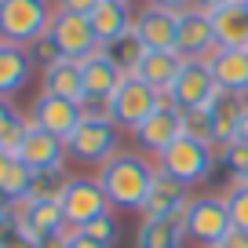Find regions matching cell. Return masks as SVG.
<instances>
[{
  "mask_svg": "<svg viewBox=\"0 0 248 248\" xmlns=\"http://www.w3.org/2000/svg\"><path fill=\"white\" fill-rule=\"evenodd\" d=\"M102 194L109 197V208L117 212H142L150 186L157 179V161H150L146 154H132L121 150L117 157H109L106 164H99L95 171Z\"/></svg>",
  "mask_w": 248,
  "mask_h": 248,
  "instance_id": "obj_1",
  "label": "cell"
},
{
  "mask_svg": "<svg viewBox=\"0 0 248 248\" xmlns=\"http://www.w3.org/2000/svg\"><path fill=\"white\" fill-rule=\"evenodd\" d=\"M216 164H219L216 146H212V142H201V139H190V135H179V139L157 157V171H164V175L179 179V183H186V186L208 183Z\"/></svg>",
  "mask_w": 248,
  "mask_h": 248,
  "instance_id": "obj_2",
  "label": "cell"
},
{
  "mask_svg": "<svg viewBox=\"0 0 248 248\" xmlns=\"http://www.w3.org/2000/svg\"><path fill=\"white\" fill-rule=\"evenodd\" d=\"M51 0H0V40L30 47L51 30Z\"/></svg>",
  "mask_w": 248,
  "mask_h": 248,
  "instance_id": "obj_3",
  "label": "cell"
},
{
  "mask_svg": "<svg viewBox=\"0 0 248 248\" xmlns=\"http://www.w3.org/2000/svg\"><path fill=\"white\" fill-rule=\"evenodd\" d=\"M183 230H186V241H194V245L219 248L223 237L233 230L226 197H212V194L194 197V201L186 204V212H183Z\"/></svg>",
  "mask_w": 248,
  "mask_h": 248,
  "instance_id": "obj_4",
  "label": "cell"
},
{
  "mask_svg": "<svg viewBox=\"0 0 248 248\" xmlns=\"http://www.w3.org/2000/svg\"><path fill=\"white\" fill-rule=\"evenodd\" d=\"M164 99L168 95L157 92V88H150L146 80L139 77H124L121 88L113 92V99H109V109H113V124L117 128H128V132H135L146 117H154L157 109L164 106Z\"/></svg>",
  "mask_w": 248,
  "mask_h": 248,
  "instance_id": "obj_5",
  "label": "cell"
},
{
  "mask_svg": "<svg viewBox=\"0 0 248 248\" xmlns=\"http://www.w3.org/2000/svg\"><path fill=\"white\" fill-rule=\"evenodd\" d=\"M66 154L77 164H106L121 154V128L113 121H80V128L66 139Z\"/></svg>",
  "mask_w": 248,
  "mask_h": 248,
  "instance_id": "obj_6",
  "label": "cell"
},
{
  "mask_svg": "<svg viewBox=\"0 0 248 248\" xmlns=\"http://www.w3.org/2000/svg\"><path fill=\"white\" fill-rule=\"evenodd\" d=\"M62 204V216H66V223H70V230H84L88 223H95L99 216H109V197L102 194V186L95 175H73L70 186L62 190L59 197Z\"/></svg>",
  "mask_w": 248,
  "mask_h": 248,
  "instance_id": "obj_7",
  "label": "cell"
},
{
  "mask_svg": "<svg viewBox=\"0 0 248 248\" xmlns=\"http://www.w3.org/2000/svg\"><path fill=\"white\" fill-rule=\"evenodd\" d=\"M216 95H219V84H216V77H212L208 59H186L179 77L171 80L168 99L175 102L179 109H201V106H212Z\"/></svg>",
  "mask_w": 248,
  "mask_h": 248,
  "instance_id": "obj_8",
  "label": "cell"
},
{
  "mask_svg": "<svg viewBox=\"0 0 248 248\" xmlns=\"http://www.w3.org/2000/svg\"><path fill=\"white\" fill-rule=\"evenodd\" d=\"M51 37L59 44L62 59H73V62H84L99 51V37H95L88 15H73V11H59L55 8V18H51Z\"/></svg>",
  "mask_w": 248,
  "mask_h": 248,
  "instance_id": "obj_9",
  "label": "cell"
},
{
  "mask_svg": "<svg viewBox=\"0 0 248 248\" xmlns=\"http://www.w3.org/2000/svg\"><path fill=\"white\" fill-rule=\"evenodd\" d=\"M30 121L37 124L40 132L55 135V139H70L73 132L80 128V121H84V113H80V102L73 99H59V95H44L40 92L37 99H33L30 106Z\"/></svg>",
  "mask_w": 248,
  "mask_h": 248,
  "instance_id": "obj_10",
  "label": "cell"
},
{
  "mask_svg": "<svg viewBox=\"0 0 248 248\" xmlns=\"http://www.w3.org/2000/svg\"><path fill=\"white\" fill-rule=\"evenodd\" d=\"M179 135H183V109H179L171 99H164V106L157 109L154 117H146L139 128H135L132 139H135V146H139V154L161 157L164 150L179 139Z\"/></svg>",
  "mask_w": 248,
  "mask_h": 248,
  "instance_id": "obj_11",
  "label": "cell"
},
{
  "mask_svg": "<svg viewBox=\"0 0 248 248\" xmlns=\"http://www.w3.org/2000/svg\"><path fill=\"white\" fill-rule=\"evenodd\" d=\"M135 33L146 44V51H175L179 40V11L171 8H157V4H146V8L135 11Z\"/></svg>",
  "mask_w": 248,
  "mask_h": 248,
  "instance_id": "obj_12",
  "label": "cell"
},
{
  "mask_svg": "<svg viewBox=\"0 0 248 248\" xmlns=\"http://www.w3.org/2000/svg\"><path fill=\"white\" fill-rule=\"evenodd\" d=\"M190 201H194L190 186L171 179V175H164V171H157V179H154V186H150L139 216L142 219H183V212H186Z\"/></svg>",
  "mask_w": 248,
  "mask_h": 248,
  "instance_id": "obj_13",
  "label": "cell"
},
{
  "mask_svg": "<svg viewBox=\"0 0 248 248\" xmlns=\"http://www.w3.org/2000/svg\"><path fill=\"white\" fill-rule=\"evenodd\" d=\"M216 30H212V15H204L201 8H183L179 11V40L175 51L183 59H208L216 51Z\"/></svg>",
  "mask_w": 248,
  "mask_h": 248,
  "instance_id": "obj_14",
  "label": "cell"
},
{
  "mask_svg": "<svg viewBox=\"0 0 248 248\" xmlns=\"http://www.w3.org/2000/svg\"><path fill=\"white\" fill-rule=\"evenodd\" d=\"M208 66L219 92L248 99V47H216L208 55Z\"/></svg>",
  "mask_w": 248,
  "mask_h": 248,
  "instance_id": "obj_15",
  "label": "cell"
},
{
  "mask_svg": "<svg viewBox=\"0 0 248 248\" xmlns=\"http://www.w3.org/2000/svg\"><path fill=\"white\" fill-rule=\"evenodd\" d=\"M18 161L26 164L30 171H40V168H59V164L70 161V154H66V142L55 139V135L40 132L37 124H30V132H26L22 146H18Z\"/></svg>",
  "mask_w": 248,
  "mask_h": 248,
  "instance_id": "obj_16",
  "label": "cell"
},
{
  "mask_svg": "<svg viewBox=\"0 0 248 248\" xmlns=\"http://www.w3.org/2000/svg\"><path fill=\"white\" fill-rule=\"evenodd\" d=\"M33 66H37V62L30 59V47L0 40V99H15V95L30 84Z\"/></svg>",
  "mask_w": 248,
  "mask_h": 248,
  "instance_id": "obj_17",
  "label": "cell"
},
{
  "mask_svg": "<svg viewBox=\"0 0 248 248\" xmlns=\"http://www.w3.org/2000/svg\"><path fill=\"white\" fill-rule=\"evenodd\" d=\"M88 22H92L95 37H99V44H113L117 37H124V33H132L135 26V11L132 4H117V0H99V8L88 15Z\"/></svg>",
  "mask_w": 248,
  "mask_h": 248,
  "instance_id": "obj_18",
  "label": "cell"
},
{
  "mask_svg": "<svg viewBox=\"0 0 248 248\" xmlns=\"http://www.w3.org/2000/svg\"><path fill=\"white\" fill-rule=\"evenodd\" d=\"M40 92L44 95H59V99H84V77H80V62L73 59H59L51 66L40 70Z\"/></svg>",
  "mask_w": 248,
  "mask_h": 248,
  "instance_id": "obj_19",
  "label": "cell"
},
{
  "mask_svg": "<svg viewBox=\"0 0 248 248\" xmlns=\"http://www.w3.org/2000/svg\"><path fill=\"white\" fill-rule=\"evenodd\" d=\"M80 77H84V95H99V99H113V92L121 88L124 73L113 66V59H109L106 51H95L92 59L80 62Z\"/></svg>",
  "mask_w": 248,
  "mask_h": 248,
  "instance_id": "obj_20",
  "label": "cell"
},
{
  "mask_svg": "<svg viewBox=\"0 0 248 248\" xmlns=\"http://www.w3.org/2000/svg\"><path fill=\"white\" fill-rule=\"evenodd\" d=\"M212 30L219 47H248V8L245 0H233L226 8L212 11Z\"/></svg>",
  "mask_w": 248,
  "mask_h": 248,
  "instance_id": "obj_21",
  "label": "cell"
},
{
  "mask_svg": "<svg viewBox=\"0 0 248 248\" xmlns=\"http://www.w3.org/2000/svg\"><path fill=\"white\" fill-rule=\"evenodd\" d=\"M183 62L186 59L179 51H146V55H142V62H139V70H135L132 77L146 80L150 88H157V92L168 95L171 92V80H175L179 70H183Z\"/></svg>",
  "mask_w": 248,
  "mask_h": 248,
  "instance_id": "obj_22",
  "label": "cell"
},
{
  "mask_svg": "<svg viewBox=\"0 0 248 248\" xmlns=\"http://www.w3.org/2000/svg\"><path fill=\"white\" fill-rule=\"evenodd\" d=\"M208 109H212V124H216V146H226V142H233V139H237L241 113H245V99L219 92L216 102H212Z\"/></svg>",
  "mask_w": 248,
  "mask_h": 248,
  "instance_id": "obj_23",
  "label": "cell"
},
{
  "mask_svg": "<svg viewBox=\"0 0 248 248\" xmlns=\"http://www.w3.org/2000/svg\"><path fill=\"white\" fill-rule=\"evenodd\" d=\"M183 219H142L135 248H183Z\"/></svg>",
  "mask_w": 248,
  "mask_h": 248,
  "instance_id": "obj_24",
  "label": "cell"
},
{
  "mask_svg": "<svg viewBox=\"0 0 248 248\" xmlns=\"http://www.w3.org/2000/svg\"><path fill=\"white\" fill-rule=\"evenodd\" d=\"M70 171H66V164H59V168H40L33 171L30 179V190H26V201H59L62 190L70 186Z\"/></svg>",
  "mask_w": 248,
  "mask_h": 248,
  "instance_id": "obj_25",
  "label": "cell"
},
{
  "mask_svg": "<svg viewBox=\"0 0 248 248\" xmlns=\"http://www.w3.org/2000/svg\"><path fill=\"white\" fill-rule=\"evenodd\" d=\"M102 51L113 59V66L124 73V77H132L135 70H139V62H142V55H146V44L139 40V33H124V37H117L113 44H106Z\"/></svg>",
  "mask_w": 248,
  "mask_h": 248,
  "instance_id": "obj_26",
  "label": "cell"
},
{
  "mask_svg": "<svg viewBox=\"0 0 248 248\" xmlns=\"http://www.w3.org/2000/svg\"><path fill=\"white\" fill-rule=\"evenodd\" d=\"M30 124L33 121H26V117L15 109V102H11V99H0V150L18 154L26 132H30Z\"/></svg>",
  "mask_w": 248,
  "mask_h": 248,
  "instance_id": "obj_27",
  "label": "cell"
},
{
  "mask_svg": "<svg viewBox=\"0 0 248 248\" xmlns=\"http://www.w3.org/2000/svg\"><path fill=\"white\" fill-rule=\"evenodd\" d=\"M216 154H219V164L230 171V183H241V179L248 175V142L245 139H233V142H226V146H216Z\"/></svg>",
  "mask_w": 248,
  "mask_h": 248,
  "instance_id": "obj_28",
  "label": "cell"
},
{
  "mask_svg": "<svg viewBox=\"0 0 248 248\" xmlns=\"http://www.w3.org/2000/svg\"><path fill=\"white\" fill-rule=\"evenodd\" d=\"M183 135L201 139V142H212V146H216V124H212V109H208V106H201V109H183Z\"/></svg>",
  "mask_w": 248,
  "mask_h": 248,
  "instance_id": "obj_29",
  "label": "cell"
},
{
  "mask_svg": "<svg viewBox=\"0 0 248 248\" xmlns=\"http://www.w3.org/2000/svg\"><path fill=\"white\" fill-rule=\"evenodd\" d=\"M0 248H40L37 237H30V233L18 226V219H0Z\"/></svg>",
  "mask_w": 248,
  "mask_h": 248,
  "instance_id": "obj_30",
  "label": "cell"
},
{
  "mask_svg": "<svg viewBox=\"0 0 248 248\" xmlns=\"http://www.w3.org/2000/svg\"><path fill=\"white\" fill-rule=\"evenodd\" d=\"M226 208H230L233 230L248 233V186H230V190H226Z\"/></svg>",
  "mask_w": 248,
  "mask_h": 248,
  "instance_id": "obj_31",
  "label": "cell"
},
{
  "mask_svg": "<svg viewBox=\"0 0 248 248\" xmlns=\"http://www.w3.org/2000/svg\"><path fill=\"white\" fill-rule=\"evenodd\" d=\"M80 233H88L92 241H99V245H106V248H113L117 241H121V226H117L113 212H109V216H99L95 223H88Z\"/></svg>",
  "mask_w": 248,
  "mask_h": 248,
  "instance_id": "obj_32",
  "label": "cell"
},
{
  "mask_svg": "<svg viewBox=\"0 0 248 248\" xmlns=\"http://www.w3.org/2000/svg\"><path fill=\"white\" fill-rule=\"evenodd\" d=\"M30 59L37 62L40 70H44V66H51V62H59V59H62L59 44H55V37H51V30H47L44 37L37 40V44H30Z\"/></svg>",
  "mask_w": 248,
  "mask_h": 248,
  "instance_id": "obj_33",
  "label": "cell"
},
{
  "mask_svg": "<svg viewBox=\"0 0 248 248\" xmlns=\"http://www.w3.org/2000/svg\"><path fill=\"white\" fill-rule=\"evenodd\" d=\"M59 11H73V15H92L99 8V0H55Z\"/></svg>",
  "mask_w": 248,
  "mask_h": 248,
  "instance_id": "obj_34",
  "label": "cell"
},
{
  "mask_svg": "<svg viewBox=\"0 0 248 248\" xmlns=\"http://www.w3.org/2000/svg\"><path fill=\"white\" fill-rule=\"evenodd\" d=\"M62 248H106V245L92 241L88 233H80V230H70V233H66V245H62Z\"/></svg>",
  "mask_w": 248,
  "mask_h": 248,
  "instance_id": "obj_35",
  "label": "cell"
},
{
  "mask_svg": "<svg viewBox=\"0 0 248 248\" xmlns=\"http://www.w3.org/2000/svg\"><path fill=\"white\" fill-rule=\"evenodd\" d=\"M219 248H248V233H245V230H230Z\"/></svg>",
  "mask_w": 248,
  "mask_h": 248,
  "instance_id": "obj_36",
  "label": "cell"
},
{
  "mask_svg": "<svg viewBox=\"0 0 248 248\" xmlns=\"http://www.w3.org/2000/svg\"><path fill=\"white\" fill-rule=\"evenodd\" d=\"M194 8H201L204 15H212V11H219V8H226V4H233V0H190Z\"/></svg>",
  "mask_w": 248,
  "mask_h": 248,
  "instance_id": "obj_37",
  "label": "cell"
},
{
  "mask_svg": "<svg viewBox=\"0 0 248 248\" xmlns=\"http://www.w3.org/2000/svg\"><path fill=\"white\" fill-rule=\"evenodd\" d=\"M11 216H15V197L0 190V219H11Z\"/></svg>",
  "mask_w": 248,
  "mask_h": 248,
  "instance_id": "obj_38",
  "label": "cell"
},
{
  "mask_svg": "<svg viewBox=\"0 0 248 248\" xmlns=\"http://www.w3.org/2000/svg\"><path fill=\"white\" fill-rule=\"evenodd\" d=\"M11 164H15V154H8V150H0V186H4V179H8Z\"/></svg>",
  "mask_w": 248,
  "mask_h": 248,
  "instance_id": "obj_39",
  "label": "cell"
},
{
  "mask_svg": "<svg viewBox=\"0 0 248 248\" xmlns=\"http://www.w3.org/2000/svg\"><path fill=\"white\" fill-rule=\"evenodd\" d=\"M146 4H157V8H171V11L190 8V0H146Z\"/></svg>",
  "mask_w": 248,
  "mask_h": 248,
  "instance_id": "obj_40",
  "label": "cell"
},
{
  "mask_svg": "<svg viewBox=\"0 0 248 248\" xmlns=\"http://www.w3.org/2000/svg\"><path fill=\"white\" fill-rule=\"evenodd\" d=\"M237 139L248 142V102H245V113H241V124H237Z\"/></svg>",
  "mask_w": 248,
  "mask_h": 248,
  "instance_id": "obj_41",
  "label": "cell"
},
{
  "mask_svg": "<svg viewBox=\"0 0 248 248\" xmlns=\"http://www.w3.org/2000/svg\"><path fill=\"white\" fill-rule=\"evenodd\" d=\"M230 186H248V175H245V179H241V183H230Z\"/></svg>",
  "mask_w": 248,
  "mask_h": 248,
  "instance_id": "obj_42",
  "label": "cell"
},
{
  "mask_svg": "<svg viewBox=\"0 0 248 248\" xmlns=\"http://www.w3.org/2000/svg\"><path fill=\"white\" fill-rule=\"evenodd\" d=\"M117 4H132V0H117Z\"/></svg>",
  "mask_w": 248,
  "mask_h": 248,
  "instance_id": "obj_43",
  "label": "cell"
},
{
  "mask_svg": "<svg viewBox=\"0 0 248 248\" xmlns=\"http://www.w3.org/2000/svg\"><path fill=\"white\" fill-rule=\"evenodd\" d=\"M245 8H248V0H245Z\"/></svg>",
  "mask_w": 248,
  "mask_h": 248,
  "instance_id": "obj_44",
  "label": "cell"
}]
</instances>
